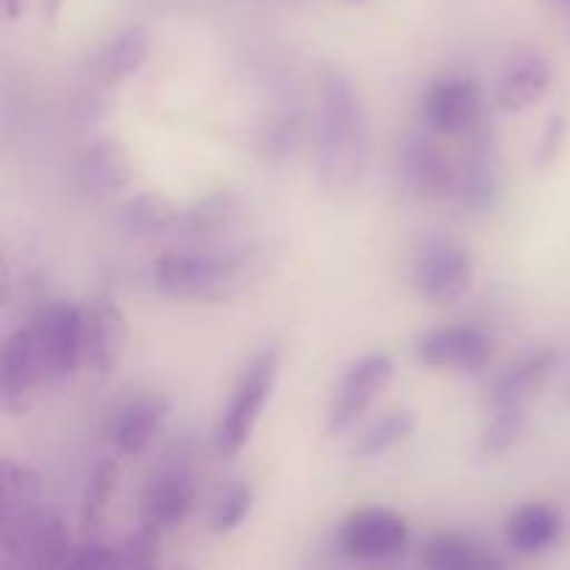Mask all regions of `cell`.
Listing matches in <instances>:
<instances>
[{"label":"cell","mask_w":570,"mask_h":570,"mask_svg":"<svg viewBox=\"0 0 570 570\" xmlns=\"http://www.w3.org/2000/svg\"><path fill=\"white\" fill-rule=\"evenodd\" d=\"M371 159V122L365 100L340 67H326L317 83L315 170L326 193L345 195L360 187Z\"/></svg>","instance_id":"1"},{"label":"cell","mask_w":570,"mask_h":570,"mask_svg":"<svg viewBox=\"0 0 570 570\" xmlns=\"http://www.w3.org/2000/svg\"><path fill=\"white\" fill-rule=\"evenodd\" d=\"M245 273L248 262L243 254L195 248V245L161 250L150 267L159 293L189 304H223L239 293Z\"/></svg>","instance_id":"2"},{"label":"cell","mask_w":570,"mask_h":570,"mask_svg":"<svg viewBox=\"0 0 570 570\" xmlns=\"http://www.w3.org/2000/svg\"><path fill=\"white\" fill-rule=\"evenodd\" d=\"M278 373H282V351L276 345H267V348L256 351L250 356V362L234 382L226 404L220 406L215 417L217 454L232 460L248 445L256 426H259L262 412L271 404L273 390L278 384Z\"/></svg>","instance_id":"3"},{"label":"cell","mask_w":570,"mask_h":570,"mask_svg":"<svg viewBox=\"0 0 570 570\" xmlns=\"http://www.w3.org/2000/svg\"><path fill=\"white\" fill-rule=\"evenodd\" d=\"M42 356L50 384L76 379L81 365H87V321L81 306L70 301H50L28 323Z\"/></svg>","instance_id":"4"},{"label":"cell","mask_w":570,"mask_h":570,"mask_svg":"<svg viewBox=\"0 0 570 570\" xmlns=\"http://www.w3.org/2000/svg\"><path fill=\"white\" fill-rule=\"evenodd\" d=\"M72 543L67 523L39 504L20 521L0 527V557L17 568H67Z\"/></svg>","instance_id":"5"},{"label":"cell","mask_w":570,"mask_h":570,"mask_svg":"<svg viewBox=\"0 0 570 570\" xmlns=\"http://www.w3.org/2000/svg\"><path fill=\"white\" fill-rule=\"evenodd\" d=\"M473 256L454 239H429L412 256V289L434 306H451L465 298L473 287Z\"/></svg>","instance_id":"6"},{"label":"cell","mask_w":570,"mask_h":570,"mask_svg":"<svg viewBox=\"0 0 570 570\" xmlns=\"http://www.w3.org/2000/svg\"><path fill=\"white\" fill-rule=\"evenodd\" d=\"M395 373L393 356L384 351H373V354L360 356L351 362L340 376L337 387H334L332 401L326 410V429L332 434H345L367 415L373 404L382 399L384 390L390 387Z\"/></svg>","instance_id":"7"},{"label":"cell","mask_w":570,"mask_h":570,"mask_svg":"<svg viewBox=\"0 0 570 570\" xmlns=\"http://www.w3.org/2000/svg\"><path fill=\"white\" fill-rule=\"evenodd\" d=\"M484 89L476 78H434L421 98V120L440 137H465L484 126Z\"/></svg>","instance_id":"8"},{"label":"cell","mask_w":570,"mask_h":570,"mask_svg":"<svg viewBox=\"0 0 570 570\" xmlns=\"http://www.w3.org/2000/svg\"><path fill=\"white\" fill-rule=\"evenodd\" d=\"M337 543L354 562H387L410 546V523L387 507H365L340 523Z\"/></svg>","instance_id":"9"},{"label":"cell","mask_w":570,"mask_h":570,"mask_svg":"<svg viewBox=\"0 0 570 570\" xmlns=\"http://www.w3.org/2000/svg\"><path fill=\"white\" fill-rule=\"evenodd\" d=\"M399 173L406 187L423 200H440L460 187V170L454 159L440 142V134L429 131L426 126L401 139Z\"/></svg>","instance_id":"10"},{"label":"cell","mask_w":570,"mask_h":570,"mask_svg":"<svg viewBox=\"0 0 570 570\" xmlns=\"http://www.w3.org/2000/svg\"><path fill=\"white\" fill-rule=\"evenodd\" d=\"M42 384L50 382L31 326L14 328L3 340V354H0V406L6 415H28L37 404Z\"/></svg>","instance_id":"11"},{"label":"cell","mask_w":570,"mask_h":570,"mask_svg":"<svg viewBox=\"0 0 570 570\" xmlns=\"http://www.w3.org/2000/svg\"><path fill=\"white\" fill-rule=\"evenodd\" d=\"M421 365L434 371L482 373L493 356V340L482 326L473 323H451L423 332L412 348Z\"/></svg>","instance_id":"12"},{"label":"cell","mask_w":570,"mask_h":570,"mask_svg":"<svg viewBox=\"0 0 570 570\" xmlns=\"http://www.w3.org/2000/svg\"><path fill=\"white\" fill-rule=\"evenodd\" d=\"M195 479L187 468H159L139 495V523L156 534H173L195 510Z\"/></svg>","instance_id":"13"},{"label":"cell","mask_w":570,"mask_h":570,"mask_svg":"<svg viewBox=\"0 0 570 570\" xmlns=\"http://www.w3.org/2000/svg\"><path fill=\"white\" fill-rule=\"evenodd\" d=\"M134 181V159L120 137H100L81 150L76 161V184L87 198L109 200L126 193Z\"/></svg>","instance_id":"14"},{"label":"cell","mask_w":570,"mask_h":570,"mask_svg":"<svg viewBox=\"0 0 570 570\" xmlns=\"http://www.w3.org/2000/svg\"><path fill=\"white\" fill-rule=\"evenodd\" d=\"M87 321V365L109 379L122 365L128 348V317L111 295L100 293L83 309Z\"/></svg>","instance_id":"15"},{"label":"cell","mask_w":570,"mask_h":570,"mask_svg":"<svg viewBox=\"0 0 570 570\" xmlns=\"http://www.w3.org/2000/svg\"><path fill=\"white\" fill-rule=\"evenodd\" d=\"M471 154H468L465 167L460 170L456 193H460L465 209L490 212L495 209L501 189H504V167H501L499 148H495V139L488 128L482 126L476 134H471Z\"/></svg>","instance_id":"16"},{"label":"cell","mask_w":570,"mask_h":570,"mask_svg":"<svg viewBox=\"0 0 570 570\" xmlns=\"http://www.w3.org/2000/svg\"><path fill=\"white\" fill-rule=\"evenodd\" d=\"M554 70L540 50H518L495 83V104L510 115H521L549 95Z\"/></svg>","instance_id":"17"},{"label":"cell","mask_w":570,"mask_h":570,"mask_svg":"<svg viewBox=\"0 0 570 570\" xmlns=\"http://www.w3.org/2000/svg\"><path fill=\"white\" fill-rule=\"evenodd\" d=\"M170 415V399L161 393H142L117 406L109 423V438L122 456H139L148 451L156 434Z\"/></svg>","instance_id":"18"},{"label":"cell","mask_w":570,"mask_h":570,"mask_svg":"<svg viewBox=\"0 0 570 570\" xmlns=\"http://www.w3.org/2000/svg\"><path fill=\"white\" fill-rule=\"evenodd\" d=\"M557 365H560V354L554 348H532L527 354H521L518 360H512L504 371L495 373V379L490 382L488 401L490 406L501 404H523L527 406L534 395H540V390L549 384V379L554 376Z\"/></svg>","instance_id":"19"},{"label":"cell","mask_w":570,"mask_h":570,"mask_svg":"<svg viewBox=\"0 0 570 570\" xmlns=\"http://www.w3.org/2000/svg\"><path fill=\"white\" fill-rule=\"evenodd\" d=\"M562 512L546 501H529L507 518L504 538L515 554L538 557L554 549L562 538Z\"/></svg>","instance_id":"20"},{"label":"cell","mask_w":570,"mask_h":570,"mask_svg":"<svg viewBox=\"0 0 570 570\" xmlns=\"http://www.w3.org/2000/svg\"><path fill=\"white\" fill-rule=\"evenodd\" d=\"M150 59V33L142 26L117 31L95 56V76L104 83H122L137 76Z\"/></svg>","instance_id":"21"},{"label":"cell","mask_w":570,"mask_h":570,"mask_svg":"<svg viewBox=\"0 0 570 570\" xmlns=\"http://www.w3.org/2000/svg\"><path fill=\"white\" fill-rule=\"evenodd\" d=\"M237 195L228 193V189H215V193L204 195L193 206L181 209L176 234H181L184 239H193V243H209V239L226 234L237 223Z\"/></svg>","instance_id":"22"},{"label":"cell","mask_w":570,"mask_h":570,"mask_svg":"<svg viewBox=\"0 0 570 570\" xmlns=\"http://www.w3.org/2000/svg\"><path fill=\"white\" fill-rule=\"evenodd\" d=\"M42 504V476L28 462H0V527L20 521Z\"/></svg>","instance_id":"23"},{"label":"cell","mask_w":570,"mask_h":570,"mask_svg":"<svg viewBox=\"0 0 570 570\" xmlns=\"http://www.w3.org/2000/svg\"><path fill=\"white\" fill-rule=\"evenodd\" d=\"M181 209L161 193H139L120 206V226L131 237H161L178 228Z\"/></svg>","instance_id":"24"},{"label":"cell","mask_w":570,"mask_h":570,"mask_svg":"<svg viewBox=\"0 0 570 570\" xmlns=\"http://www.w3.org/2000/svg\"><path fill=\"white\" fill-rule=\"evenodd\" d=\"M423 566L434 570H484L501 568L499 557L488 554L473 538L460 532H438L423 549Z\"/></svg>","instance_id":"25"},{"label":"cell","mask_w":570,"mask_h":570,"mask_svg":"<svg viewBox=\"0 0 570 570\" xmlns=\"http://www.w3.org/2000/svg\"><path fill=\"white\" fill-rule=\"evenodd\" d=\"M117 484H120V462L106 456L92 468L87 484H83L81 507H78V523H81L83 538H92L104 527L106 512H109L111 499L117 493Z\"/></svg>","instance_id":"26"},{"label":"cell","mask_w":570,"mask_h":570,"mask_svg":"<svg viewBox=\"0 0 570 570\" xmlns=\"http://www.w3.org/2000/svg\"><path fill=\"white\" fill-rule=\"evenodd\" d=\"M523 429H527V406H490V417L482 429V438H479V451L488 460H499V456L510 454L515 449L518 440L523 438Z\"/></svg>","instance_id":"27"},{"label":"cell","mask_w":570,"mask_h":570,"mask_svg":"<svg viewBox=\"0 0 570 570\" xmlns=\"http://www.w3.org/2000/svg\"><path fill=\"white\" fill-rule=\"evenodd\" d=\"M412 432H415V415L410 410L390 412L362 432V438L354 445V456L356 460H379V456L404 445L412 438Z\"/></svg>","instance_id":"28"},{"label":"cell","mask_w":570,"mask_h":570,"mask_svg":"<svg viewBox=\"0 0 570 570\" xmlns=\"http://www.w3.org/2000/svg\"><path fill=\"white\" fill-rule=\"evenodd\" d=\"M254 510V488L248 482H232L217 493L209 512V529L215 534H232L248 521Z\"/></svg>","instance_id":"29"},{"label":"cell","mask_w":570,"mask_h":570,"mask_svg":"<svg viewBox=\"0 0 570 570\" xmlns=\"http://www.w3.org/2000/svg\"><path fill=\"white\" fill-rule=\"evenodd\" d=\"M161 562V534L150 532L139 523L131 534L117 543V568L150 570Z\"/></svg>","instance_id":"30"},{"label":"cell","mask_w":570,"mask_h":570,"mask_svg":"<svg viewBox=\"0 0 570 570\" xmlns=\"http://www.w3.org/2000/svg\"><path fill=\"white\" fill-rule=\"evenodd\" d=\"M67 568L72 570H115L117 568V546L100 543V540L87 538L81 546H76L67 560Z\"/></svg>","instance_id":"31"},{"label":"cell","mask_w":570,"mask_h":570,"mask_svg":"<svg viewBox=\"0 0 570 570\" xmlns=\"http://www.w3.org/2000/svg\"><path fill=\"white\" fill-rule=\"evenodd\" d=\"M562 142H566V117L551 115L549 126H546V131H543V139H540L538 165L549 167L551 161L557 159V154H560Z\"/></svg>","instance_id":"32"},{"label":"cell","mask_w":570,"mask_h":570,"mask_svg":"<svg viewBox=\"0 0 570 570\" xmlns=\"http://www.w3.org/2000/svg\"><path fill=\"white\" fill-rule=\"evenodd\" d=\"M26 9H28V0H3V14H6V20H20L22 14H26Z\"/></svg>","instance_id":"33"},{"label":"cell","mask_w":570,"mask_h":570,"mask_svg":"<svg viewBox=\"0 0 570 570\" xmlns=\"http://www.w3.org/2000/svg\"><path fill=\"white\" fill-rule=\"evenodd\" d=\"M65 6H67V0H45V20L48 22L59 20V14Z\"/></svg>","instance_id":"34"},{"label":"cell","mask_w":570,"mask_h":570,"mask_svg":"<svg viewBox=\"0 0 570 570\" xmlns=\"http://www.w3.org/2000/svg\"><path fill=\"white\" fill-rule=\"evenodd\" d=\"M568 399H570V387H568Z\"/></svg>","instance_id":"35"}]
</instances>
